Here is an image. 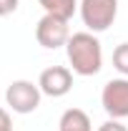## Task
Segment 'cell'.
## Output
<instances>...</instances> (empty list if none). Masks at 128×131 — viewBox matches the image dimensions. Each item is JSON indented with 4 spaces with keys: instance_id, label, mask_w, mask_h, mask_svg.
Masks as SVG:
<instances>
[{
    "instance_id": "cell-1",
    "label": "cell",
    "mask_w": 128,
    "mask_h": 131,
    "mask_svg": "<svg viewBox=\"0 0 128 131\" xmlns=\"http://www.w3.org/2000/svg\"><path fill=\"white\" fill-rule=\"evenodd\" d=\"M68 63L73 66V73L78 76H96L103 68V50L100 40L93 33H73L65 43Z\"/></svg>"
},
{
    "instance_id": "cell-2",
    "label": "cell",
    "mask_w": 128,
    "mask_h": 131,
    "mask_svg": "<svg viewBox=\"0 0 128 131\" xmlns=\"http://www.w3.org/2000/svg\"><path fill=\"white\" fill-rule=\"evenodd\" d=\"M80 18L91 33H103L118 15V0H80Z\"/></svg>"
},
{
    "instance_id": "cell-3",
    "label": "cell",
    "mask_w": 128,
    "mask_h": 131,
    "mask_svg": "<svg viewBox=\"0 0 128 131\" xmlns=\"http://www.w3.org/2000/svg\"><path fill=\"white\" fill-rule=\"evenodd\" d=\"M40 86L33 81H13L5 91V101L15 114H33L40 106Z\"/></svg>"
},
{
    "instance_id": "cell-4",
    "label": "cell",
    "mask_w": 128,
    "mask_h": 131,
    "mask_svg": "<svg viewBox=\"0 0 128 131\" xmlns=\"http://www.w3.org/2000/svg\"><path fill=\"white\" fill-rule=\"evenodd\" d=\"M70 38V28H68V20L55 15H43L35 25V40L48 50H55L65 46Z\"/></svg>"
},
{
    "instance_id": "cell-5",
    "label": "cell",
    "mask_w": 128,
    "mask_h": 131,
    "mask_svg": "<svg viewBox=\"0 0 128 131\" xmlns=\"http://www.w3.org/2000/svg\"><path fill=\"white\" fill-rule=\"evenodd\" d=\"M100 103L111 118H128V78H111L103 86Z\"/></svg>"
},
{
    "instance_id": "cell-6",
    "label": "cell",
    "mask_w": 128,
    "mask_h": 131,
    "mask_svg": "<svg viewBox=\"0 0 128 131\" xmlns=\"http://www.w3.org/2000/svg\"><path fill=\"white\" fill-rule=\"evenodd\" d=\"M38 86L40 91L50 98H60L65 96L70 88H73V71L65 68V66H50L40 73L38 78Z\"/></svg>"
},
{
    "instance_id": "cell-7",
    "label": "cell",
    "mask_w": 128,
    "mask_h": 131,
    "mask_svg": "<svg viewBox=\"0 0 128 131\" xmlns=\"http://www.w3.org/2000/svg\"><path fill=\"white\" fill-rule=\"evenodd\" d=\"M58 129L60 131H93V126H91V118L83 108H68L60 116Z\"/></svg>"
},
{
    "instance_id": "cell-8",
    "label": "cell",
    "mask_w": 128,
    "mask_h": 131,
    "mask_svg": "<svg viewBox=\"0 0 128 131\" xmlns=\"http://www.w3.org/2000/svg\"><path fill=\"white\" fill-rule=\"evenodd\" d=\"M38 3L45 10V15H55L63 20H70L78 10V0H38Z\"/></svg>"
},
{
    "instance_id": "cell-9",
    "label": "cell",
    "mask_w": 128,
    "mask_h": 131,
    "mask_svg": "<svg viewBox=\"0 0 128 131\" xmlns=\"http://www.w3.org/2000/svg\"><path fill=\"white\" fill-rule=\"evenodd\" d=\"M113 66H116L118 73L128 76V43L116 46V50H113Z\"/></svg>"
},
{
    "instance_id": "cell-10",
    "label": "cell",
    "mask_w": 128,
    "mask_h": 131,
    "mask_svg": "<svg viewBox=\"0 0 128 131\" xmlns=\"http://www.w3.org/2000/svg\"><path fill=\"white\" fill-rule=\"evenodd\" d=\"M18 3H20V0H0V18L15 13V10H18Z\"/></svg>"
},
{
    "instance_id": "cell-11",
    "label": "cell",
    "mask_w": 128,
    "mask_h": 131,
    "mask_svg": "<svg viewBox=\"0 0 128 131\" xmlns=\"http://www.w3.org/2000/svg\"><path fill=\"white\" fill-rule=\"evenodd\" d=\"M98 131H128V129L118 121V118H108L106 124H100V126H98Z\"/></svg>"
},
{
    "instance_id": "cell-12",
    "label": "cell",
    "mask_w": 128,
    "mask_h": 131,
    "mask_svg": "<svg viewBox=\"0 0 128 131\" xmlns=\"http://www.w3.org/2000/svg\"><path fill=\"white\" fill-rule=\"evenodd\" d=\"M0 131H13V121L5 108H0Z\"/></svg>"
}]
</instances>
